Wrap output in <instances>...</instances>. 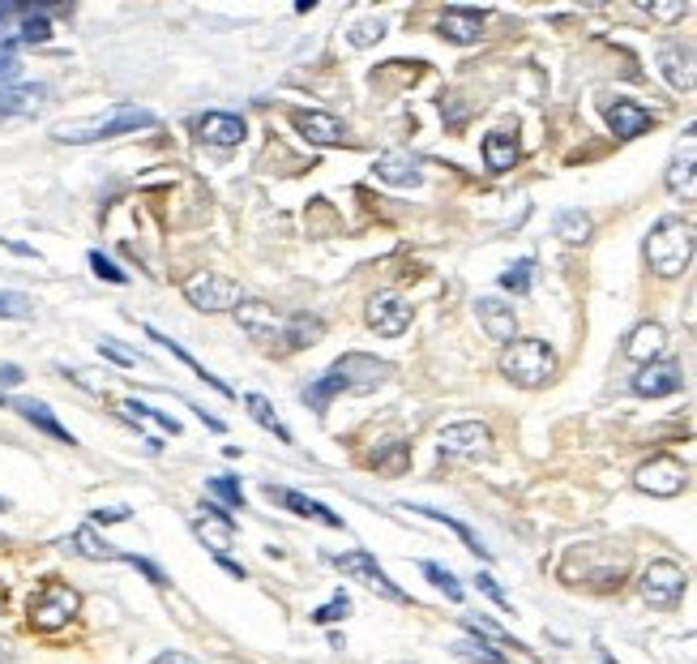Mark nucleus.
I'll return each mask as SVG.
<instances>
[{"label":"nucleus","instance_id":"obj_1","mask_svg":"<svg viewBox=\"0 0 697 664\" xmlns=\"http://www.w3.org/2000/svg\"><path fill=\"white\" fill-rule=\"evenodd\" d=\"M389 377H394V365H389V361L368 356V352H347V356H339L334 365L325 369L313 386H304V403L321 412L330 398H339V395H373Z\"/></svg>","mask_w":697,"mask_h":664},{"label":"nucleus","instance_id":"obj_2","mask_svg":"<svg viewBox=\"0 0 697 664\" xmlns=\"http://www.w3.org/2000/svg\"><path fill=\"white\" fill-rule=\"evenodd\" d=\"M159 116L150 107H137V103H121L112 112H103L95 121H77V125H56L52 137L64 146H91V142H107V137H125L137 129H155Z\"/></svg>","mask_w":697,"mask_h":664},{"label":"nucleus","instance_id":"obj_3","mask_svg":"<svg viewBox=\"0 0 697 664\" xmlns=\"http://www.w3.org/2000/svg\"><path fill=\"white\" fill-rule=\"evenodd\" d=\"M694 249H697V236L685 219H659L651 236H646V266L659 274V279H676L685 274V266L694 262Z\"/></svg>","mask_w":697,"mask_h":664},{"label":"nucleus","instance_id":"obj_4","mask_svg":"<svg viewBox=\"0 0 697 664\" xmlns=\"http://www.w3.org/2000/svg\"><path fill=\"white\" fill-rule=\"evenodd\" d=\"M77 613H82V592L73 583H64V579H43L31 592V604H27V622L39 634L64 631Z\"/></svg>","mask_w":697,"mask_h":664},{"label":"nucleus","instance_id":"obj_5","mask_svg":"<svg viewBox=\"0 0 697 664\" xmlns=\"http://www.w3.org/2000/svg\"><path fill=\"white\" fill-rule=\"evenodd\" d=\"M501 373H506L513 386L535 391L543 382H552V373H556V352H552L543 339H513L506 352H501Z\"/></svg>","mask_w":697,"mask_h":664},{"label":"nucleus","instance_id":"obj_6","mask_svg":"<svg viewBox=\"0 0 697 664\" xmlns=\"http://www.w3.org/2000/svg\"><path fill=\"white\" fill-rule=\"evenodd\" d=\"M185 297L201 313H236V304L245 300L240 283L227 279V274H215V270H197L193 279H185Z\"/></svg>","mask_w":697,"mask_h":664},{"label":"nucleus","instance_id":"obj_7","mask_svg":"<svg viewBox=\"0 0 697 664\" xmlns=\"http://www.w3.org/2000/svg\"><path fill=\"white\" fill-rule=\"evenodd\" d=\"M236 322L253 343H270V347H291V318H279L266 300H240L236 304Z\"/></svg>","mask_w":697,"mask_h":664},{"label":"nucleus","instance_id":"obj_8","mask_svg":"<svg viewBox=\"0 0 697 664\" xmlns=\"http://www.w3.org/2000/svg\"><path fill=\"white\" fill-rule=\"evenodd\" d=\"M685 583H689L685 570L676 562H667V558H659V562H651L642 570L637 592H642V600H646L651 609H676L680 596H685Z\"/></svg>","mask_w":697,"mask_h":664},{"label":"nucleus","instance_id":"obj_9","mask_svg":"<svg viewBox=\"0 0 697 664\" xmlns=\"http://www.w3.org/2000/svg\"><path fill=\"white\" fill-rule=\"evenodd\" d=\"M325 562L334 566V570H343L351 579H360L364 588H373L377 596L385 600H398V604H407V592L398 588V583H389V574L377 566V558L368 553V549H351V553H339V558H325Z\"/></svg>","mask_w":697,"mask_h":664},{"label":"nucleus","instance_id":"obj_10","mask_svg":"<svg viewBox=\"0 0 697 664\" xmlns=\"http://www.w3.org/2000/svg\"><path fill=\"white\" fill-rule=\"evenodd\" d=\"M488 446H492V433L479 421H454L437 433L441 459H479V455H488Z\"/></svg>","mask_w":697,"mask_h":664},{"label":"nucleus","instance_id":"obj_11","mask_svg":"<svg viewBox=\"0 0 697 664\" xmlns=\"http://www.w3.org/2000/svg\"><path fill=\"white\" fill-rule=\"evenodd\" d=\"M189 129L193 137H197L201 146H210V151H236V146L249 137L245 116H236V112H201Z\"/></svg>","mask_w":697,"mask_h":664},{"label":"nucleus","instance_id":"obj_12","mask_svg":"<svg viewBox=\"0 0 697 664\" xmlns=\"http://www.w3.org/2000/svg\"><path fill=\"white\" fill-rule=\"evenodd\" d=\"M667 189L676 198L697 201V121L680 133L676 151H672V164H667Z\"/></svg>","mask_w":697,"mask_h":664},{"label":"nucleus","instance_id":"obj_13","mask_svg":"<svg viewBox=\"0 0 697 664\" xmlns=\"http://www.w3.org/2000/svg\"><path fill=\"white\" fill-rule=\"evenodd\" d=\"M364 322L381 334V339H398V334L412 326V304L398 297V292H377L364 309Z\"/></svg>","mask_w":697,"mask_h":664},{"label":"nucleus","instance_id":"obj_14","mask_svg":"<svg viewBox=\"0 0 697 664\" xmlns=\"http://www.w3.org/2000/svg\"><path fill=\"white\" fill-rule=\"evenodd\" d=\"M685 467L676 464V459H667V455H659V459H651V464L637 467L634 485L642 489V494H651V498H676L680 489H685Z\"/></svg>","mask_w":697,"mask_h":664},{"label":"nucleus","instance_id":"obj_15","mask_svg":"<svg viewBox=\"0 0 697 664\" xmlns=\"http://www.w3.org/2000/svg\"><path fill=\"white\" fill-rule=\"evenodd\" d=\"M48 100H52V91H48L43 82H13V86H0V121H27V116H39Z\"/></svg>","mask_w":697,"mask_h":664},{"label":"nucleus","instance_id":"obj_16","mask_svg":"<svg viewBox=\"0 0 697 664\" xmlns=\"http://www.w3.org/2000/svg\"><path fill=\"white\" fill-rule=\"evenodd\" d=\"M373 172H377L381 185H394V189H419L424 185V164L412 151H385L373 164Z\"/></svg>","mask_w":697,"mask_h":664},{"label":"nucleus","instance_id":"obj_17","mask_svg":"<svg viewBox=\"0 0 697 664\" xmlns=\"http://www.w3.org/2000/svg\"><path fill=\"white\" fill-rule=\"evenodd\" d=\"M659 73L672 91H697V52L685 43H664L659 48Z\"/></svg>","mask_w":697,"mask_h":664},{"label":"nucleus","instance_id":"obj_18","mask_svg":"<svg viewBox=\"0 0 697 664\" xmlns=\"http://www.w3.org/2000/svg\"><path fill=\"white\" fill-rule=\"evenodd\" d=\"M685 386V377H680V365L676 361H651V365H642V373L634 377V395L642 398H667L676 395Z\"/></svg>","mask_w":697,"mask_h":664},{"label":"nucleus","instance_id":"obj_19","mask_svg":"<svg viewBox=\"0 0 697 664\" xmlns=\"http://www.w3.org/2000/svg\"><path fill=\"white\" fill-rule=\"evenodd\" d=\"M603 121H607V129L616 133L621 142H630V137H642V133L655 125V116L634 100H612L603 107Z\"/></svg>","mask_w":697,"mask_h":664},{"label":"nucleus","instance_id":"obj_20","mask_svg":"<svg viewBox=\"0 0 697 664\" xmlns=\"http://www.w3.org/2000/svg\"><path fill=\"white\" fill-rule=\"evenodd\" d=\"M4 407L9 412H18L27 425H34L39 433H48V437H56L61 446H77V437L64 429L61 421H56V412L48 407V403H39V398H4Z\"/></svg>","mask_w":697,"mask_h":664},{"label":"nucleus","instance_id":"obj_21","mask_svg":"<svg viewBox=\"0 0 697 664\" xmlns=\"http://www.w3.org/2000/svg\"><path fill=\"white\" fill-rule=\"evenodd\" d=\"M291 125L300 129V137H309L313 146H334V142H343V133H347L339 116L318 112V107H295V112H291Z\"/></svg>","mask_w":697,"mask_h":664},{"label":"nucleus","instance_id":"obj_22","mask_svg":"<svg viewBox=\"0 0 697 664\" xmlns=\"http://www.w3.org/2000/svg\"><path fill=\"white\" fill-rule=\"evenodd\" d=\"M266 498L279 501L283 510L291 515H304V519H313V523H325V528H343V515H334L330 506H321L318 498H309V494H295V489H283V485H270L266 489Z\"/></svg>","mask_w":697,"mask_h":664},{"label":"nucleus","instance_id":"obj_23","mask_svg":"<svg viewBox=\"0 0 697 664\" xmlns=\"http://www.w3.org/2000/svg\"><path fill=\"white\" fill-rule=\"evenodd\" d=\"M476 318L483 334L492 339V343H513V334H518V313L509 309L506 300L497 297H479L476 300Z\"/></svg>","mask_w":697,"mask_h":664},{"label":"nucleus","instance_id":"obj_24","mask_svg":"<svg viewBox=\"0 0 697 664\" xmlns=\"http://www.w3.org/2000/svg\"><path fill=\"white\" fill-rule=\"evenodd\" d=\"M437 31H441V39H449V43H479V34H483V13L479 9H462V4H449V9H441V18H437Z\"/></svg>","mask_w":697,"mask_h":664},{"label":"nucleus","instance_id":"obj_25","mask_svg":"<svg viewBox=\"0 0 697 664\" xmlns=\"http://www.w3.org/2000/svg\"><path fill=\"white\" fill-rule=\"evenodd\" d=\"M193 536H197L215 558H222V549H231V540H236L231 519H227L222 506H201V519H193Z\"/></svg>","mask_w":697,"mask_h":664},{"label":"nucleus","instance_id":"obj_26","mask_svg":"<svg viewBox=\"0 0 697 664\" xmlns=\"http://www.w3.org/2000/svg\"><path fill=\"white\" fill-rule=\"evenodd\" d=\"M13 18H18V43H48L52 39V9L48 4H13Z\"/></svg>","mask_w":697,"mask_h":664},{"label":"nucleus","instance_id":"obj_27","mask_svg":"<svg viewBox=\"0 0 697 664\" xmlns=\"http://www.w3.org/2000/svg\"><path fill=\"white\" fill-rule=\"evenodd\" d=\"M64 549H69V553H77V558H86V562H121V558H125V553H121L116 544H107V540H103L91 523H86V528H77L73 536H64Z\"/></svg>","mask_w":697,"mask_h":664},{"label":"nucleus","instance_id":"obj_28","mask_svg":"<svg viewBox=\"0 0 697 664\" xmlns=\"http://www.w3.org/2000/svg\"><path fill=\"white\" fill-rule=\"evenodd\" d=\"M522 159V146H518V133L492 129L483 137V167L488 172H509V167Z\"/></svg>","mask_w":697,"mask_h":664},{"label":"nucleus","instance_id":"obj_29","mask_svg":"<svg viewBox=\"0 0 697 664\" xmlns=\"http://www.w3.org/2000/svg\"><path fill=\"white\" fill-rule=\"evenodd\" d=\"M664 343H667V331L659 322H642V326L625 339V356L637 361V365H651V361L664 352Z\"/></svg>","mask_w":697,"mask_h":664},{"label":"nucleus","instance_id":"obj_30","mask_svg":"<svg viewBox=\"0 0 697 664\" xmlns=\"http://www.w3.org/2000/svg\"><path fill=\"white\" fill-rule=\"evenodd\" d=\"M146 334H150V339H155L159 347H167V352H171V356H176V361H180V365H185V369H193V377H201V382H206L210 391H219L222 398H231V395H236V391H231V386H227L222 377H215V373H210V369L201 365V361H193V352H185V347H180L176 339H167V334H159V331H155V326H146Z\"/></svg>","mask_w":697,"mask_h":664},{"label":"nucleus","instance_id":"obj_31","mask_svg":"<svg viewBox=\"0 0 697 664\" xmlns=\"http://www.w3.org/2000/svg\"><path fill=\"white\" fill-rule=\"evenodd\" d=\"M407 510H415V515H428L433 523H445V528L454 531V536H458V540H462V544H467V549H471L476 558H483V562L492 558V549H488V544H483V540H479L476 531L467 528L462 519H454V515H445V510H428V506H407Z\"/></svg>","mask_w":697,"mask_h":664},{"label":"nucleus","instance_id":"obj_32","mask_svg":"<svg viewBox=\"0 0 697 664\" xmlns=\"http://www.w3.org/2000/svg\"><path fill=\"white\" fill-rule=\"evenodd\" d=\"M368 467H377L385 476H403L412 467V446L407 442H381L377 450L368 455Z\"/></svg>","mask_w":697,"mask_h":664},{"label":"nucleus","instance_id":"obj_33","mask_svg":"<svg viewBox=\"0 0 697 664\" xmlns=\"http://www.w3.org/2000/svg\"><path fill=\"white\" fill-rule=\"evenodd\" d=\"M121 416H125L128 425H159L163 433H180V421L176 416H167V412H159V407H146V403H137V398H125L121 403Z\"/></svg>","mask_w":697,"mask_h":664},{"label":"nucleus","instance_id":"obj_34","mask_svg":"<svg viewBox=\"0 0 697 664\" xmlns=\"http://www.w3.org/2000/svg\"><path fill=\"white\" fill-rule=\"evenodd\" d=\"M462 631L476 634V639H488V643H497V647H509V652H527V643H518L509 631H501L497 622H488V618H476V613H467L462 618Z\"/></svg>","mask_w":697,"mask_h":664},{"label":"nucleus","instance_id":"obj_35","mask_svg":"<svg viewBox=\"0 0 697 664\" xmlns=\"http://www.w3.org/2000/svg\"><path fill=\"white\" fill-rule=\"evenodd\" d=\"M552 228H556V236H561L565 245H586L591 232H595V224H591V215H586V210H561Z\"/></svg>","mask_w":697,"mask_h":664},{"label":"nucleus","instance_id":"obj_36","mask_svg":"<svg viewBox=\"0 0 697 664\" xmlns=\"http://www.w3.org/2000/svg\"><path fill=\"white\" fill-rule=\"evenodd\" d=\"M245 407H249V416H253L261 429H270L274 437H279V442H291V429H287L283 421H279L274 403H270L266 395H257V391H253V395H245Z\"/></svg>","mask_w":697,"mask_h":664},{"label":"nucleus","instance_id":"obj_37","mask_svg":"<svg viewBox=\"0 0 697 664\" xmlns=\"http://www.w3.org/2000/svg\"><path fill=\"white\" fill-rule=\"evenodd\" d=\"M454 656L458 661H471V664H509V656L497 647V643H488V639H462V643H454Z\"/></svg>","mask_w":697,"mask_h":664},{"label":"nucleus","instance_id":"obj_38","mask_svg":"<svg viewBox=\"0 0 697 664\" xmlns=\"http://www.w3.org/2000/svg\"><path fill=\"white\" fill-rule=\"evenodd\" d=\"M419 570H424V579H428L437 592H445V600H454V604H458V600L467 596V592H462V583H458V579H454L441 562H419Z\"/></svg>","mask_w":697,"mask_h":664},{"label":"nucleus","instance_id":"obj_39","mask_svg":"<svg viewBox=\"0 0 697 664\" xmlns=\"http://www.w3.org/2000/svg\"><path fill=\"white\" fill-rule=\"evenodd\" d=\"M531 283H535V258H522V262H513L506 274H501V288H506V292H518V297H527Z\"/></svg>","mask_w":697,"mask_h":664},{"label":"nucleus","instance_id":"obj_40","mask_svg":"<svg viewBox=\"0 0 697 664\" xmlns=\"http://www.w3.org/2000/svg\"><path fill=\"white\" fill-rule=\"evenodd\" d=\"M210 494L222 501V510H240L245 506V489H240V476H210Z\"/></svg>","mask_w":697,"mask_h":664},{"label":"nucleus","instance_id":"obj_41","mask_svg":"<svg viewBox=\"0 0 697 664\" xmlns=\"http://www.w3.org/2000/svg\"><path fill=\"white\" fill-rule=\"evenodd\" d=\"M381 34H385V22H381V18L355 22V27H351V48H373Z\"/></svg>","mask_w":697,"mask_h":664},{"label":"nucleus","instance_id":"obj_42","mask_svg":"<svg viewBox=\"0 0 697 664\" xmlns=\"http://www.w3.org/2000/svg\"><path fill=\"white\" fill-rule=\"evenodd\" d=\"M347 613H351V600H347V592H339L330 604H321L318 613H313V622H318V626H330V622H343Z\"/></svg>","mask_w":697,"mask_h":664},{"label":"nucleus","instance_id":"obj_43","mask_svg":"<svg viewBox=\"0 0 697 664\" xmlns=\"http://www.w3.org/2000/svg\"><path fill=\"white\" fill-rule=\"evenodd\" d=\"M98 356H103V361H112V365H121V369H133V365H137V352L121 347L116 339H98Z\"/></svg>","mask_w":697,"mask_h":664},{"label":"nucleus","instance_id":"obj_44","mask_svg":"<svg viewBox=\"0 0 697 664\" xmlns=\"http://www.w3.org/2000/svg\"><path fill=\"white\" fill-rule=\"evenodd\" d=\"M91 270H95L98 279H103V283H128V274L125 270H121V266L112 262V258H107V253H91Z\"/></svg>","mask_w":697,"mask_h":664},{"label":"nucleus","instance_id":"obj_45","mask_svg":"<svg viewBox=\"0 0 697 664\" xmlns=\"http://www.w3.org/2000/svg\"><path fill=\"white\" fill-rule=\"evenodd\" d=\"M121 562H128V566H133V570H142V574H146V579H150L155 588H171V579H167V570H159V566L150 562V558H137V553H125Z\"/></svg>","mask_w":697,"mask_h":664},{"label":"nucleus","instance_id":"obj_46","mask_svg":"<svg viewBox=\"0 0 697 664\" xmlns=\"http://www.w3.org/2000/svg\"><path fill=\"white\" fill-rule=\"evenodd\" d=\"M0 318H31V297H22V292H0Z\"/></svg>","mask_w":697,"mask_h":664},{"label":"nucleus","instance_id":"obj_47","mask_svg":"<svg viewBox=\"0 0 697 664\" xmlns=\"http://www.w3.org/2000/svg\"><path fill=\"white\" fill-rule=\"evenodd\" d=\"M133 519V510L128 506H98L91 510V528H107V523H128Z\"/></svg>","mask_w":697,"mask_h":664},{"label":"nucleus","instance_id":"obj_48","mask_svg":"<svg viewBox=\"0 0 697 664\" xmlns=\"http://www.w3.org/2000/svg\"><path fill=\"white\" fill-rule=\"evenodd\" d=\"M476 588L483 592V596L492 600V604H501V609H509V596H506V588L492 579V574H476Z\"/></svg>","mask_w":697,"mask_h":664},{"label":"nucleus","instance_id":"obj_49","mask_svg":"<svg viewBox=\"0 0 697 664\" xmlns=\"http://www.w3.org/2000/svg\"><path fill=\"white\" fill-rule=\"evenodd\" d=\"M642 9H646L651 18H659V22H680V18H685V4H680V0H676V4H651V0H646Z\"/></svg>","mask_w":697,"mask_h":664},{"label":"nucleus","instance_id":"obj_50","mask_svg":"<svg viewBox=\"0 0 697 664\" xmlns=\"http://www.w3.org/2000/svg\"><path fill=\"white\" fill-rule=\"evenodd\" d=\"M27 382V369L22 365H0V386H22Z\"/></svg>","mask_w":697,"mask_h":664},{"label":"nucleus","instance_id":"obj_51","mask_svg":"<svg viewBox=\"0 0 697 664\" xmlns=\"http://www.w3.org/2000/svg\"><path fill=\"white\" fill-rule=\"evenodd\" d=\"M150 664H201V661H193V656H185V652H159Z\"/></svg>","mask_w":697,"mask_h":664},{"label":"nucleus","instance_id":"obj_52","mask_svg":"<svg viewBox=\"0 0 697 664\" xmlns=\"http://www.w3.org/2000/svg\"><path fill=\"white\" fill-rule=\"evenodd\" d=\"M215 562H219L222 570L231 574V579H249V574H245V566H236V562H231V558H227V553H222V558H215Z\"/></svg>","mask_w":697,"mask_h":664},{"label":"nucleus","instance_id":"obj_53","mask_svg":"<svg viewBox=\"0 0 697 664\" xmlns=\"http://www.w3.org/2000/svg\"><path fill=\"white\" fill-rule=\"evenodd\" d=\"M0 245H4V249H13V253H22V258H39L31 245H22V240H4V236H0Z\"/></svg>","mask_w":697,"mask_h":664},{"label":"nucleus","instance_id":"obj_54","mask_svg":"<svg viewBox=\"0 0 697 664\" xmlns=\"http://www.w3.org/2000/svg\"><path fill=\"white\" fill-rule=\"evenodd\" d=\"M13 18V4H0V34H4V22Z\"/></svg>","mask_w":697,"mask_h":664},{"label":"nucleus","instance_id":"obj_55","mask_svg":"<svg viewBox=\"0 0 697 664\" xmlns=\"http://www.w3.org/2000/svg\"><path fill=\"white\" fill-rule=\"evenodd\" d=\"M4 609H9V588L0 583V618H4Z\"/></svg>","mask_w":697,"mask_h":664},{"label":"nucleus","instance_id":"obj_56","mask_svg":"<svg viewBox=\"0 0 697 664\" xmlns=\"http://www.w3.org/2000/svg\"><path fill=\"white\" fill-rule=\"evenodd\" d=\"M0 510H9V501H4V498H0Z\"/></svg>","mask_w":697,"mask_h":664}]
</instances>
